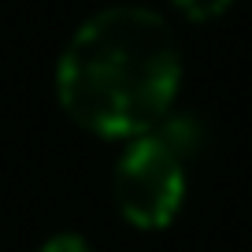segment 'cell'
I'll list each match as a JSON object with an SVG mask.
<instances>
[{
    "mask_svg": "<svg viewBox=\"0 0 252 252\" xmlns=\"http://www.w3.org/2000/svg\"><path fill=\"white\" fill-rule=\"evenodd\" d=\"M111 200L126 226L149 234L171 226L186 204V163L159 134L134 137L111 167Z\"/></svg>",
    "mask_w": 252,
    "mask_h": 252,
    "instance_id": "2",
    "label": "cell"
},
{
    "mask_svg": "<svg viewBox=\"0 0 252 252\" xmlns=\"http://www.w3.org/2000/svg\"><path fill=\"white\" fill-rule=\"evenodd\" d=\"M52 86L63 115L78 130L100 141H134L174 111L182 45L159 11L115 4L67 37Z\"/></svg>",
    "mask_w": 252,
    "mask_h": 252,
    "instance_id": "1",
    "label": "cell"
},
{
    "mask_svg": "<svg viewBox=\"0 0 252 252\" xmlns=\"http://www.w3.org/2000/svg\"><path fill=\"white\" fill-rule=\"evenodd\" d=\"M171 8L189 23H212L234 8V0H171Z\"/></svg>",
    "mask_w": 252,
    "mask_h": 252,
    "instance_id": "3",
    "label": "cell"
},
{
    "mask_svg": "<svg viewBox=\"0 0 252 252\" xmlns=\"http://www.w3.org/2000/svg\"><path fill=\"white\" fill-rule=\"evenodd\" d=\"M37 252H93V249H89V241L82 234H74V230H60V234L45 237Z\"/></svg>",
    "mask_w": 252,
    "mask_h": 252,
    "instance_id": "4",
    "label": "cell"
}]
</instances>
